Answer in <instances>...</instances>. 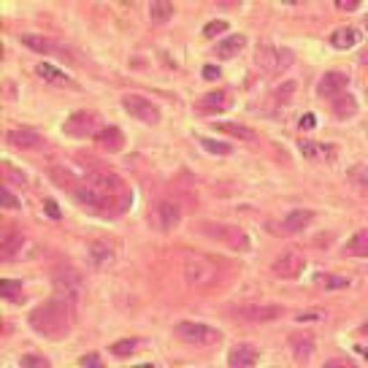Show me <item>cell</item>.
<instances>
[{"label":"cell","mask_w":368,"mask_h":368,"mask_svg":"<svg viewBox=\"0 0 368 368\" xmlns=\"http://www.w3.org/2000/svg\"><path fill=\"white\" fill-rule=\"evenodd\" d=\"M81 368H103V360H100V355H95V352L84 355V358H81Z\"/></svg>","instance_id":"41"},{"label":"cell","mask_w":368,"mask_h":368,"mask_svg":"<svg viewBox=\"0 0 368 368\" xmlns=\"http://www.w3.org/2000/svg\"><path fill=\"white\" fill-rule=\"evenodd\" d=\"M173 333H176L182 342L195 344V346H211V344H217L222 339L220 330H214V328H209V325H203V322H179V325L173 328Z\"/></svg>","instance_id":"4"},{"label":"cell","mask_w":368,"mask_h":368,"mask_svg":"<svg viewBox=\"0 0 368 368\" xmlns=\"http://www.w3.org/2000/svg\"><path fill=\"white\" fill-rule=\"evenodd\" d=\"M349 87V76L344 74V71H330V74H325L319 79L317 84V95L319 98H330L336 100L339 95H344V90Z\"/></svg>","instance_id":"11"},{"label":"cell","mask_w":368,"mask_h":368,"mask_svg":"<svg viewBox=\"0 0 368 368\" xmlns=\"http://www.w3.org/2000/svg\"><path fill=\"white\" fill-rule=\"evenodd\" d=\"M220 68H214V65H206L203 68V79H209V81H214V79H220Z\"/></svg>","instance_id":"45"},{"label":"cell","mask_w":368,"mask_h":368,"mask_svg":"<svg viewBox=\"0 0 368 368\" xmlns=\"http://www.w3.org/2000/svg\"><path fill=\"white\" fill-rule=\"evenodd\" d=\"M136 346H138V339H125V342L114 344V346H111V352H114L117 358H125V355H130Z\"/></svg>","instance_id":"34"},{"label":"cell","mask_w":368,"mask_h":368,"mask_svg":"<svg viewBox=\"0 0 368 368\" xmlns=\"http://www.w3.org/2000/svg\"><path fill=\"white\" fill-rule=\"evenodd\" d=\"M54 290H57V298H65V301H79L81 293H84V279L76 269H57L54 271Z\"/></svg>","instance_id":"5"},{"label":"cell","mask_w":368,"mask_h":368,"mask_svg":"<svg viewBox=\"0 0 368 368\" xmlns=\"http://www.w3.org/2000/svg\"><path fill=\"white\" fill-rule=\"evenodd\" d=\"M68 136H76V138H87V136H98V114L93 111H76L74 117L65 122L63 127Z\"/></svg>","instance_id":"9"},{"label":"cell","mask_w":368,"mask_h":368,"mask_svg":"<svg viewBox=\"0 0 368 368\" xmlns=\"http://www.w3.org/2000/svg\"><path fill=\"white\" fill-rule=\"evenodd\" d=\"M87 252H90V260H93L95 269H103V266H109L114 260V252H111V246L106 241H93L87 246Z\"/></svg>","instance_id":"19"},{"label":"cell","mask_w":368,"mask_h":368,"mask_svg":"<svg viewBox=\"0 0 368 368\" xmlns=\"http://www.w3.org/2000/svg\"><path fill=\"white\" fill-rule=\"evenodd\" d=\"M3 176H6V184H11V179H14V182H19V184H25V173L14 171L8 163H3Z\"/></svg>","instance_id":"39"},{"label":"cell","mask_w":368,"mask_h":368,"mask_svg":"<svg viewBox=\"0 0 368 368\" xmlns=\"http://www.w3.org/2000/svg\"><path fill=\"white\" fill-rule=\"evenodd\" d=\"M346 176H349V182L355 184V190H358V193L368 195V166L358 163V166H352V168L346 171Z\"/></svg>","instance_id":"25"},{"label":"cell","mask_w":368,"mask_h":368,"mask_svg":"<svg viewBox=\"0 0 368 368\" xmlns=\"http://www.w3.org/2000/svg\"><path fill=\"white\" fill-rule=\"evenodd\" d=\"M217 273H220V269H217V263L211 257H206V255H187V260H184V279H187L190 287H195V290L211 287L217 282Z\"/></svg>","instance_id":"3"},{"label":"cell","mask_w":368,"mask_h":368,"mask_svg":"<svg viewBox=\"0 0 368 368\" xmlns=\"http://www.w3.org/2000/svg\"><path fill=\"white\" fill-rule=\"evenodd\" d=\"M314 220V214L312 211H306V209H295V211H290L285 220H282V233H298V230H303L309 222Z\"/></svg>","instance_id":"17"},{"label":"cell","mask_w":368,"mask_h":368,"mask_svg":"<svg viewBox=\"0 0 368 368\" xmlns=\"http://www.w3.org/2000/svg\"><path fill=\"white\" fill-rule=\"evenodd\" d=\"M0 295L6 301H14V303H22L25 295H22V282H14V279H3L0 282Z\"/></svg>","instance_id":"30"},{"label":"cell","mask_w":368,"mask_h":368,"mask_svg":"<svg viewBox=\"0 0 368 368\" xmlns=\"http://www.w3.org/2000/svg\"><path fill=\"white\" fill-rule=\"evenodd\" d=\"M336 8H342V11H355V8H360V0H336Z\"/></svg>","instance_id":"42"},{"label":"cell","mask_w":368,"mask_h":368,"mask_svg":"<svg viewBox=\"0 0 368 368\" xmlns=\"http://www.w3.org/2000/svg\"><path fill=\"white\" fill-rule=\"evenodd\" d=\"M314 285L325 287V290H344V287H349V279L346 276H333V273H314Z\"/></svg>","instance_id":"27"},{"label":"cell","mask_w":368,"mask_h":368,"mask_svg":"<svg viewBox=\"0 0 368 368\" xmlns=\"http://www.w3.org/2000/svg\"><path fill=\"white\" fill-rule=\"evenodd\" d=\"M157 220H160V227H163V230H173V227L182 222V209H179V203L163 200V203L157 206Z\"/></svg>","instance_id":"15"},{"label":"cell","mask_w":368,"mask_h":368,"mask_svg":"<svg viewBox=\"0 0 368 368\" xmlns=\"http://www.w3.org/2000/svg\"><path fill=\"white\" fill-rule=\"evenodd\" d=\"M173 3H168V0H154L152 6H149V19L152 22H166V19H171L173 17Z\"/></svg>","instance_id":"26"},{"label":"cell","mask_w":368,"mask_h":368,"mask_svg":"<svg viewBox=\"0 0 368 368\" xmlns=\"http://www.w3.org/2000/svg\"><path fill=\"white\" fill-rule=\"evenodd\" d=\"M227 27H230V25H227L225 19H214V22H209V25L203 27V35H206V38H214L217 33H225Z\"/></svg>","instance_id":"36"},{"label":"cell","mask_w":368,"mask_h":368,"mask_svg":"<svg viewBox=\"0 0 368 368\" xmlns=\"http://www.w3.org/2000/svg\"><path fill=\"white\" fill-rule=\"evenodd\" d=\"M346 255H352V257H368V227L358 230L346 241Z\"/></svg>","instance_id":"23"},{"label":"cell","mask_w":368,"mask_h":368,"mask_svg":"<svg viewBox=\"0 0 368 368\" xmlns=\"http://www.w3.org/2000/svg\"><path fill=\"white\" fill-rule=\"evenodd\" d=\"M214 130H217V133H227V136H233V138H241L246 144H255V141H257V133H255L252 127L239 125V122H214Z\"/></svg>","instance_id":"16"},{"label":"cell","mask_w":368,"mask_h":368,"mask_svg":"<svg viewBox=\"0 0 368 368\" xmlns=\"http://www.w3.org/2000/svg\"><path fill=\"white\" fill-rule=\"evenodd\" d=\"M76 322V312H74V303L65 301V298H51L47 303L35 306L33 314H30V325L35 333H41L44 339H63L71 333Z\"/></svg>","instance_id":"2"},{"label":"cell","mask_w":368,"mask_h":368,"mask_svg":"<svg viewBox=\"0 0 368 368\" xmlns=\"http://www.w3.org/2000/svg\"><path fill=\"white\" fill-rule=\"evenodd\" d=\"M322 312H309V314H298V322H309V319H319Z\"/></svg>","instance_id":"47"},{"label":"cell","mask_w":368,"mask_h":368,"mask_svg":"<svg viewBox=\"0 0 368 368\" xmlns=\"http://www.w3.org/2000/svg\"><path fill=\"white\" fill-rule=\"evenodd\" d=\"M306 269V257L301 249H287L276 263H273V273L282 279H295L301 276V271Z\"/></svg>","instance_id":"10"},{"label":"cell","mask_w":368,"mask_h":368,"mask_svg":"<svg viewBox=\"0 0 368 368\" xmlns=\"http://www.w3.org/2000/svg\"><path fill=\"white\" fill-rule=\"evenodd\" d=\"M22 368H49V363L41 355H25L22 358Z\"/></svg>","instance_id":"37"},{"label":"cell","mask_w":368,"mask_h":368,"mask_svg":"<svg viewBox=\"0 0 368 368\" xmlns=\"http://www.w3.org/2000/svg\"><path fill=\"white\" fill-rule=\"evenodd\" d=\"M95 141H98L100 149H106V152H120L125 147V136L120 127H114V125H109V127H103L98 136H95Z\"/></svg>","instance_id":"14"},{"label":"cell","mask_w":368,"mask_h":368,"mask_svg":"<svg viewBox=\"0 0 368 368\" xmlns=\"http://www.w3.org/2000/svg\"><path fill=\"white\" fill-rule=\"evenodd\" d=\"M22 44L30 47V49L41 51V54H47V51L54 49V47H51V41H47L44 35H35V33H25V35H22Z\"/></svg>","instance_id":"32"},{"label":"cell","mask_w":368,"mask_h":368,"mask_svg":"<svg viewBox=\"0 0 368 368\" xmlns=\"http://www.w3.org/2000/svg\"><path fill=\"white\" fill-rule=\"evenodd\" d=\"M257 65L269 74H285L293 65V51L290 49H276L271 44H263L257 49Z\"/></svg>","instance_id":"6"},{"label":"cell","mask_w":368,"mask_h":368,"mask_svg":"<svg viewBox=\"0 0 368 368\" xmlns=\"http://www.w3.org/2000/svg\"><path fill=\"white\" fill-rule=\"evenodd\" d=\"M136 368H152V366H136Z\"/></svg>","instance_id":"49"},{"label":"cell","mask_w":368,"mask_h":368,"mask_svg":"<svg viewBox=\"0 0 368 368\" xmlns=\"http://www.w3.org/2000/svg\"><path fill=\"white\" fill-rule=\"evenodd\" d=\"M79 203L90 206L98 214H120L127 203L125 184L114 173H90L79 187L74 190Z\"/></svg>","instance_id":"1"},{"label":"cell","mask_w":368,"mask_h":368,"mask_svg":"<svg viewBox=\"0 0 368 368\" xmlns=\"http://www.w3.org/2000/svg\"><path fill=\"white\" fill-rule=\"evenodd\" d=\"M44 211L49 214L51 220H60V209H57V203H54V200H44Z\"/></svg>","instance_id":"43"},{"label":"cell","mask_w":368,"mask_h":368,"mask_svg":"<svg viewBox=\"0 0 368 368\" xmlns=\"http://www.w3.org/2000/svg\"><path fill=\"white\" fill-rule=\"evenodd\" d=\"M282 314L279 306H241L233 312V317L241 319V322H269Z\"/></svg>","instance_id":"12"},{"label":"cell","mask_w":368,"mask_h":368,"mask_svg":"<svg viewBox=\"0 0 368 368\" xmlns=\"http://www.w3.org/2000/svg\"><path fill=\"white\" fill-rule=\"evenodd\" d=\"M8 144L11 147H19V149H35V147H41V136L38 133H33V130H11L8 136Z\"/></svg>","instance_id":"18"},{"label":"cell","mask_w":368,"mask_h":368,"mask_svg":"<svg viewBox=\"0 0 368 368\" xmlns=\"http://www.w3.org/2000/svg\"><path fill=\"white\" fill-rule=\"evenodd\" d=\"M358 41H360V33H358L355 27H339V30L330 35V44H333L336 49H352Z\"/></svg>","instance_id":"20"},{"label":"cell","mask_w":368,"mask_h":368,"mask_svg":"<svg viewBox=\"0 0 368 368\" xmlns=\"http://www.w3.org/2000/svg\"><path fill=\"white\" fill-rule=\"evenodd\" d=\"M3 203H6V209H19V200H17V195L11 193L8 184H3Z\"/></svg>","instance_id":"40"},{"label":"cell","mask_w":368,"mask_h":368,"mask_svg":"<svg viewBox=\"0 0 368 368\" xmlns=\"http://www.w3.org/2000/svg\"><path fill=\"white\" fill-rule=\"evenodd\" d=\"M325 368H355V366L346 363V360H330V363H325Z\"/></svg>","instance_id":"46"},{"label":"cell","mask_w":368,"mask_h":368,"mask_svg":"<svg viewBox=\"0 0 368 368\" xmlns=\"http://www.w3.org/2000/svg\"><path fill=\"white\" fill-rule=\"evenodd\" d=\"M203 111H222V109H227V95L225 93H209V95H203L200 103H198Z\"/></svg>","instance_id":"31"},{"label":"cell","mask_w":368,"mask_h":368,"mask_svg":"<svg viewBox=\"0 0 368 368\" xmlns=\"http://www.w3.org/2000/svg\"><path fill=\"white\" fill-rule=\"evenodd\" d=\"M22 244H25V236L22 233H6L3 236V241H0V257L3 260H11V257H17V252L22 249Z\"/></svg>","instance_id":"21"},{"label":"cell","mask_w":368,"mask_h":368,"mask_svg":"<svg viewBox=\"0 0 368 368\" xmlns=\"http://www.w3.org/2000/svg\"><path fill=\"white\" fill-rule=\"evenodd\" d=\"M35 74L41 76L44 81H51V84H68V76L63 74L60 68L49 65V63H38V65H35Z\"/></svg>","instance_id":"28"},{"label":"cell","mask_w":368,"mask_h":368,"mask_svg":"<svg viewBox=\"0 0 368 368\" xmlns=\"http://www.w3.org/2000/svg\"><path fill=\"white\" fill-rule=\"evenodd\" d=\"M301 127H303V130L317 127V117H314V114H303V117H301Z\"/></svg>","instance_id":"44"},{"label":"cell","mask_w":368,"mask_h":368,"mask_svg":"<svg viewBox=\"0 0 368 368\" xmlns=\"http://www.w3.org/2000/svg\"><path fill=\"white\" fill-rule=\"evenodd\" d=\"M360 333H363V336H368V322L363 325V328H360Z\"/></svg>","instance_id":"48"},{"label":"cell","mask_w":368,"mask_h":368,"mask_svg":"<svg viewBox=\"0 0 368 368\" xmlns=\"http://www.w3.org/2000/svg\"><path fill=\"white\" fill-rule=\"evenodd\" d=\"M293 93H295V84L293 81H285V84L276 90V100H279V103H290V100H293L290 98Z\"/></svg>","instance_id":"38"},{"label":"cell","mask_w":368,"mask_h":368,"mask_svg":"<svg viewBox=\"0 0 368 368\" xmlns=\"http://www.w3.org/2000/svg\"><path fill=\"white\" fill-rule=\"evenodd\" d=\"M198 141H200V147L206 149V152H211V154H230V152H233L230 144H225V141H214V138H206V136H200Z\"/></svg>","instance_id":"33"},{"label":"cell","mask_w":368,"mask_h":368,"mask_svg":"<svg viewBox=\"0 0 368 368\" xmlns=\"http://www.w3.org/2000/svg\"><path fill=\"white\" fill-rule=\"evenodd\" d=\"M200 227H203L206 236H211V239H217V241H225V244L236 246L239 252H246V249H249V239H246V233L241 230V227H233V225H211V222H203Z\"/></svg>","instance_id":"7"},{"label":"cell","mask_w":368,"mask_h":368,"mask_svg":"<svg viewBox=\"0 0 368 368\" xmlns=\"http://www.w3.org/2000/svg\"><path fill=\"white\" fill-rule=\"evenodd\" d=\"M333 114H336L339 120L355 117V114H358V100L352 98V95H339V98L333 100Z\"/></svg>","instance_id":"24"},{"label":"cell","mask_w":368,"mask_h":368,"mask_svg":"<svg viewBox=\"0 0 368 368\" xmlns=\"http://www.w3.org/2000/svg\"><path fill=\"white\" fill-rule=\"evenodd\" d=\"M244 47H246L244 35H230V38H225V41L217 44V54H220L222 60H230V57H236Z\"/></svg>","instance_id":"22"},{"label":"cell","mask_w":368,"mask_h":368,"mask_svg":"<svg viewBox=\"0 0 368 368\" xmlns=\"http://www.w3.org/2000/svg\"><path fill=\"white\" fill-rule=\"evenodd\" d=\"M122 106L130 117H136V120H141V122H147V125L160 122V109H157L152 100L141 98V95H127V98H122Z\"/></svg>","instance_id":"8"},{"label":"cell","mask_w":368,"mask_h":368,"mask_svg":"<svg viewBox=\"0 0 368 368\" xmlns=\"http://www.w3.org/2000/svg\"><path fill=\"white\" fill-rule=\"evenodd\" d=\"M293 352L298 363H309L312 355H314V342L312 339H298V336H293Z\"/></svg>","instance_id":"29"},{"label":"cell","mask_w":368,"mask_h":368,"mask_svg":"<svg viewBox=\"0 0 368 368\" xmlns=\"http://www.w3.org/2000/svg\"><path fill=\"white\" fill-rule=\"evenodd\" d=\"M301 154H306V157H314V154H333V149L314 147L312 141H301Z\"/></svg>","instance_id":"35"},{"label":"cell","mask_w":368,"mask_h":368,"mask_svg":"<svg viewBox=\"0 0 368 368\" xmlns=\"http://www.w3.org/2000/svg\"><path fill=\"white\" fill-rule=\"evenodd\" d=\"M260 352L252 344H236L230 349V368H255Z\"/></svg>","instance_id":"13"}]
</instances>
